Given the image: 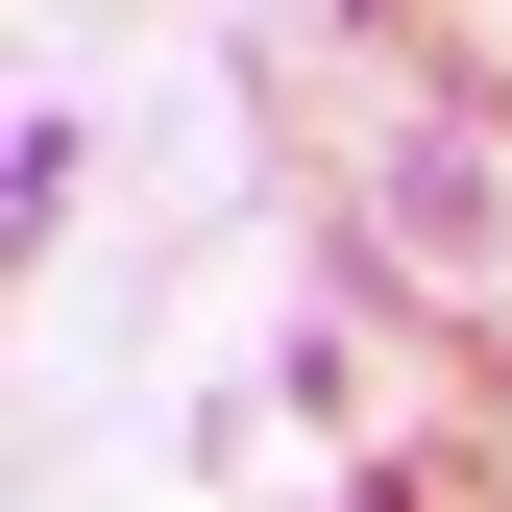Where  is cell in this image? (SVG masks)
<instances>
[{
	"label": "cell",
	"instance_id": "obj_1",
	"mask_svg": "<svg viewBox=\"0 0 512 512\" xmlns=\"http://www.w3.org/2000/svg\"><path fill=\"white\" fill-rule=\"evenodd\" d=\"M488 269H512V171L464 122H391L366 147V293H488Z\"/></svg>",
	"mask_w": 512,
	"mask_h": 512
}]
</instances>
